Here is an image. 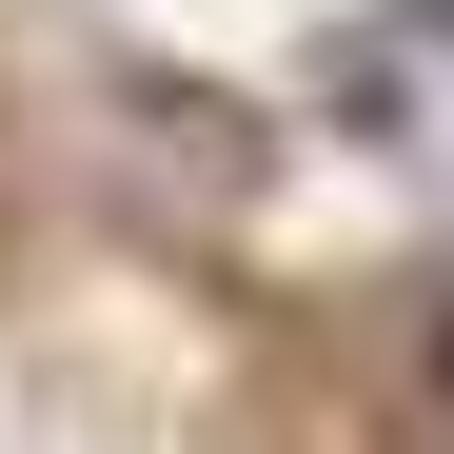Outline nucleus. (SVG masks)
I'll return each instance as SVG.
<instances>
[{
  "mask_svg": "<svg viewBox=\"0 0 454 454\" xmlns=\"http://www.w3.org/2000/svg\"><path fill=\"white\" fill-rule=\"evenodd\" d=\"M434 395H454V317H434Z\"/></svg>",
  "mask_w": 454,
  "mask_h": 454,
  "instance_id": "f257e3e1",
  "label": "nucleus"
}]
</instances>
